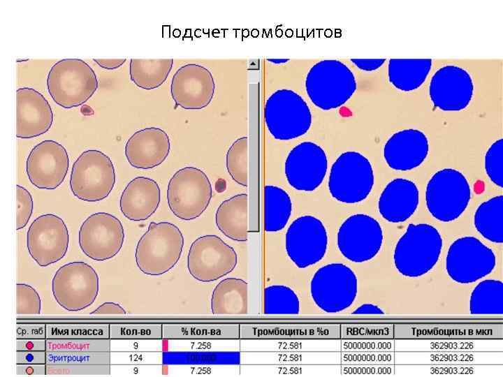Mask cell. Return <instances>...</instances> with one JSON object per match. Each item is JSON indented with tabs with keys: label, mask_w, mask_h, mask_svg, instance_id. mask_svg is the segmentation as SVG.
<instances>
[{
	"label": "cell",
	"mask_w": 503,
	"mask_h": 377,
	"mask_svg": "<svg viewBox=\"0 0 503 377\" xmlns=\"http://www.w3.org/2000/svg\"><path fill=\"white\" fill-rule=\"evenodd\" d=\"M353 314H383L384 311L378 306L367 303L360 305L359 307L356 309L352 313Z\"/></svg>",
	"instance_id": "cell-42"
},
{
	"label": "cell",
	"mask_w": 503,
	"mask_h": 377,
	"mask_svg": "<svg viewBox=\"0 0 503 377\" xmlns=\"http://www.w3.org/2000/svg\"><path fill=\"white\" fill-rule=\"evenodd\" d=\"M124 238L121 221L104 212L89 216L78 232L80 249L85 256L96 261H105L115 257L122 249Z\"/></svg>",
	"instance_id": "cell-16"
},
{
	"label": "cell",
	"mask_w": 503,
	"mask_h": 377,
	"mask_svg": "<svg viewBox=\"0 0 503 377\" xmlns=\"http://www.w3.org/2000/svg\"><path fill=\"white\" fill-rule=\"evenodd\" d=\"M383 230L372 216L356 214L346 219L337 234L340 252L353 263H364L374 258L381 249Z\"/></svg>",
	"instance_id": "cell-14"
},
{
	"label": "cell",
	"mask_w": 503,
	"mask_h": 377,
	"mask_svg": "<svg viewBox=\"0 0 503 377\" xmlns=\"http://www.w3.org/2000/svg\"><path fill=\"white\" fill-rule=\"evenodd\" d=\"M328 170L325 151L315 142L305 141L295 146L285 160L284 172L294 189L312 191L324 180Z\"/></svg>",
	"instance_id": "cell-20"
},
{
	"label": "cell",
	"mask_w": 503,
	"mask_h": 377,
	"mask_svg": "<svg viewBox=\"0 0 503 377\" xmlns=\"http://www.w3.org/2000/svg\"><path fill=\"white\" fill-rule=\"evenodd\" d=\"M93 61L101 68L105 70H114L122 66L126 61V59H93Z\"/></svg>",
	"instance_id": "cell-41"
},
{
	"label": "cell",
	"mask_w": 503,
	"mask_h": 377,
	"mask_svg": "<svg viewBox=\"0 0 503 377\" xmlns=\"http://www.w3.org/2000/svg\"><path fill=\"white\" fill-rule=\"evenodd\" d=\"M126 310L119 304L115 302H105L96 308L91 314H119L124 315Z\"/></svg>",
	"instance_id": "cell-39"
},
{
	"label": "cell",
	"mask_w": 503,
	"mask_h": 377,
	"mask_svg": "<svg viewBox=\"0 0 503 377\" xmlns=\"http://www.w3.org/2000/svg\"><path fill=\"white\" fill-rule=\"evenodd\" d=\"M211 311L214 315H245L248 311V283L234 277L221 280L214 288Z\"/></svg>",
	"instance_id": "cell-28"
},
{
	"label": "cell",
	"mask_w": 503,
	"mask_h": 377,
	"mask_svg": "<svg viewBox=\"0 0 503 377\" xmlns=\"http://www.w3.org/2000/svg\"><path fill=\"white\" fill-rule=\"evenodd\" d=\"M266 127L276 140H289L305 135L310 128L312 116L305 101L287 89L274 91L264 108Z\"/></svg>",
	"instance_id": "cell-8"
},
{
	"label": "cell",
	"mask_w": 503,
	"mask_h": 377,
	"mask_svg": "<svg viewBox=\"0 0 503 377\" xmlns=\"http://www.w3.org/2000/svg\"><path fill=\"white\" fill-rule=\"evenodd\" d=\"M469 310L475 315H499L503 313V284L497 279L479 282L471 293Z\"/></svg>",
	"instance_id": "cell-33"
},
{
	"label": "cell",
	"mask_w": 503,
	"mask_h": 377,
	"mask_svg": "<svg viewBox=\"0 0 503 377\" xmlns=\"http://www.w3.org/2000/svg\"><path fill=\"white\" fill-rule=\"evenodd\" d=\"M471 199V188L466 177L453 168L437 171L425 189L426 207L430 214L442 222L459 218Z\"/></svg>",
	"instance_id": "cell-9"
},
{
	"label": "cell",
	"mask_w": 503,
	"mask_h": 377,
	"mask_svg": "<svg viewBox=\"0 0 503 377\" xmlns=\"http://www.w3.org/2000/svg\"><path fill=\"white\" fill-rule=\"evenodd\" d=\"M17 212L16 230L24 228L33 213L34 201L30 192L24 186L16 185Z\"/></svg>",
	"instance_id": "cell-38"
},
{
	"label": "cell",
	"mask_w": 503,
	"mask_h": 377,
	"mask_svg": "<svg viewBox=\"0 0 503 377\" xmlns=\"http://www.w3.org/2000/svg\"><path fill=\"white\" fill-rule=\"evenodd\" d=\"M429 153V141L421 131L407 128L393 133L384 146V158L393 170L408 171L420 166Z\"/></svg>",
	"instance_id": "cell-24"
},
{
	"label": "cell",
	"mask_w": 503,
	"mask_h": 377,
	"mask_svg": "<svg viewBox=\"0 0 503 377\" xmlns=\"http://www.w3.org/2000/svg\"><path fill=\"white\" fill-rule=\"evenodd\" d=\"M263 300L265 314L296 315L300 312V303L297 294L284 285L265 288Z\"/></svg>",
	"instance_id": "cell-34"
},
{
	"label": "cell",
	"mask_w": 503,
	"mask_h": 377,
	"mask_svg": "<svg viewBox=\"0 0 503 377\" xmlns=\"http://www.w3.org/2000/svg\"><path fill=\"white\" fill-rule=\"evenodd\" d=\"M173 65V59L131 58L129 62L130 80L140 89L146 90L156 89L165 82Z\"/></svg>",
	"instance_id": "cell-30"
},
{
	"label": "cell",
	"mask_w": 503,
	"mask_h": 377,
	"mask_svg": "<svg viewBox=\"0 0 503 377\" xmlns=\"http://www.w3.org/2000/svg\"><path fill=\"white\" fill-rule=\"evenodd\" d=\"M305 86L316 107L330 110L347 103L356 91L357 84L353 72L343 62L324 59L309 70Z\"/></svg>",
	"instance_id": "cell-4"
},
{
	"label": "cell",
	"mask_w": 503,
	"mask_h": 377,
	"mask_svg": "<svg viewBox=\"0 0 503 377\" xmlns=\"http://www.w3.org/2000/svg\"><path fill=\"white\" fill-rule=\"evenodd\" d=\"M217 228L228 238L246 242L248 238V195L239 193L224 200L215 213Z\"/></svg>",
	"instance_id": "cell-27"
},
{
	"label": "cell",
	"mask_w": 503,
	"mask_h": 377,
	"mask_svg": "<svg viewBox=\"0 0 503 377\" xmlns=\"http://www.w3.org/2000/svg\"><path fill=\"white\" fill-rule=\"evenodd\" d=\"M476 230L487 240L503 242V195L495 196L483 202L475 211Z\"/></svg>",
	"instance_id": "cell-32"
},
{
	"label": "cell",
	"mask_w": 503,
	"mask_h": 377,
	"mask_svg": "<svg viewBox=\"0 0 503 377\" xmlns=\"http://www.w3.org/2000/svg\"><path fill=\"white\" fill-rule=\"evenodd\" d=\"M247 152L248 139L244 136L235 140L226 154V167L229 175L235 183L245 187L248 185Z\"/></svg>",
	"instance_id": "cell-35"
},
{
	"label": "cell",
	"mask_w": 503,
	"mask_h": 377,
	"mask_svg": "<svg viewBox=\"0 0 503 377\" xmlns=\"http://www.w3.org/2000/svg\"><path fill=\"white\" fill-rule=\"evenodd\" d=\"M166 197L168 207L177 218L191 221L207 209L212 197V186L201 169L186 166L170 179Z\"/></svg>",
	"instance_id": "cell-7"
},
{
	"label": "cell",
	"mask_w": 503,
	"mask_h": 377,
	"mask_svg": "<svg viewBox=\"0 0 503 377\" xmlns=\"http://www.w3.org/2000/svg\"><path fill=\"white\" fill-rule=\"evenodd\" d=\"M46 86L59 106L71 109L83 105L95 94L99 80L94 69L78 58L62 59L49 70Z\"/></svg>",
	"instance_id": "cell-3"
},
{
	"label": "cell",
	"mask_w": 503,
	"mask_h": 377,
	"mask_svg": "<svg viewBox=\"0 0 503 377\" xmlns=\"http://www.w3.org/2000/svg\"><path fill=\"white\" fill-rule=\"evenodd\" d=\"M442 245V235L435 227L428 223H411L395 244V267L404 276H421L437 264Z\"/></svg>",
	"instance_id": "cell-2"
},
{
	"label": "cell",
	"mask_w": 503,
	"mask_h": 377,
	"mask_svg": "<svg viewBox=\"0 0 503 377\" xmlns=\"http://www.w3.org/2000/svg\"><path fill=\"white\" fill-rule=\"evenodd\" d=\"M215 88L212 73L207 67L188 63L174 73L170 92L177 106L185 110H201L212 101Z\"/></svg>",
	"instance_id": "cell-19"
},
{
	"label": "cell",
	"mask_w": 503,
	"mask_h": 377,
	"mask_svg": "<svg viewBox=\"0 0 503 377\" xmlns=\"http://www.w3.org/2000/svg\"><path fill=\"white\" fill-rule=\"evenodd\" d=\"M115 182V170L111 158L99 149L82 151L73 164L70 189L80 200L98 202L105 199Z\"/></svg>",
	"instance_id": "cell-6"
},
{
	"label": "cell",
	"mask_w": 503,
	"mask_h": 377,
	"mask_svg": "<svg viewBox=\"0 0 503 377\" xmlns=\"http://www.w3.org/2000/svg\"><path fill=\"white\" fill-rule=\"evenodd\" d=\"M474 86L469 73L455 65L438 69L429 84V96L433 105L443 111L465 109L472 100Z\"/></svg>",
	"instance_id": "cell-21"
},
{
	"label": "cell",
	"mask_w": 503,
	"mask_h": 377,
	"mask_svg": "<svg viewBox=\"0 0 503 377\" xmlns=\"http://www.w3.org/2000/svg\"><path fill=\"white\" fill-rule=\"evenodd\" d=\"M170 151V140L161 128L146 127L135 131L127 140L124 154L136 169L149 170L160 165Z\"/></svg>",
	"instance_id": "cell-23"
},
{
	"label": "cell",
	"mask_w": 503,
	"mask_h": 377,
	"mask_svg": "<svg viewBox=\"0 0 503 377\" xmlns=\"http://www.w3.org/2000/svg\"><path fill=\"white\" fill-rule=\"evenodd\" d=\"M160 202L161 190L157 182L152 178L138 176L131 179L123 190L119 209L127 219L142 221L155 213Z\"/></svg>",
	"instance_id": "cell-25"
},
{
	"label": "cell",
	"mask_w": 503,
	"mask_h": 377,
	"mask_svg": "<svg viewBox=\"0 0 503 377\" xmlns=\"http://www.w3.org/2000/svg\"><path fill=\"white\" fill-rule=\"evenodd\" d=\"M353 62L358 68L362 71H372L377 70L380 68L386 59H351Z\"/></svg>",
	"instance_id": "cell-40"
},
{
	"label": "cell",
	"mask_w": 503,
	"mask_h": 377,
	"mask_svg": "<svg viewBox=\"0 0 503 377\" xmlns=\"http://www.w3.org/2000/svg\"><path fill=\"white\" fill-rule=\"evenodd\" d=\"M496 265L493 251L476 237L465 236L450 245L446 257V269L456 283L468 284L490 274Z\"/></svg>",
	"instance_id": "cell-12"
},
{
	"label": "cell",
	"mask_w": 503,
	"mask_h": 377,
	"mask_svg": "<svg viewBox=\"0 0 503 377\" xmlns=\"http://www.w3.org/2000/svg\"><path fill=\"white\" fill-rule=\"evenodd\" d=\"M484 168L490 180L500 188L503 187V140L495 141L484 156Z\"/></svg>",
	"instance_id": "cell-36"
},
{
	"label": "cell",
	"mask_w": 503,
	"mask_h": 377,
	"mask_svg": "<svg viewBox=\"0 0 503 377\" xmlns=\"http://www.w3.org/2000/svg\"><path fill=\"white\" fill-rule=\"evenodd\" d=\"M292 213V201L283 188L273 185L264 188V229L268 232L283 230Z\"/></svg>",
	"instance_id": "cell-31"
},
{
	"label": "cell",
	"mask_w": 503,
	"mask_h": 377,
	"mask_svg": "<svg viewBox=\"0 0 503 377\" xmlns=\"http://www.w3.org/2000/svg\"><path fill=\"white\" fill-rule=\"evenodd\" d=\"M41 311L39 294L32 286L26 283L16 284V313L17 315H38Z\"/></svg>",
	"instance_id": "cell-37"
},
{
	"label": "cell",
	"mask_w": 503,
	"mask_h": 377,
	"mask_svg": "<svg viewBox=\"0 0 503 377\" xmlns=\"http://www.w3.org/2000/svg\"><path fill=\"white\" fill-rule=\"evenodd\" d=\"M431 68L430 59H392L388 65V80L396 89L411 91L423 84Z\"/></svg>",
	"instance_id": "cell-29"
},
{
	"label": "cell",
	"mask_w": 503,
	"mask_h": 377,
	"mask_svg": "<svg viewBox=\"0 0 503 377\" xmlns=\"http://www.w3.org/2000/svg\"><path fill=\"white\" fill-rule=\"evenodd\" d=\"M184 244V236L176 225L168 221L151 222L136 244V265L146 275L166 274L178 263Z\"/></svg>",
	"instance_id": "cell-1"
},
{
	"label": "cell",
	"mask_w": 503,
	"mask_h": 377,
	"mask_svg": "<svg viewBox=\"0 0 503 377\" xmlns=\"http://www.w3.org/2000/svg\"><path fill=\"white\" fill-rule=\"evenodd\" d=\"M69 168L66 149L53 140L35 145L26 161V172L31 184L39 189L53 190L64 181Z\"/></svg>",
	"instance_id": "cell-18"
},
{
	"label": "cell",
	"mask_w": 503,
	"mask_h": 377,
	"mask_svg": "<svg viewBox=\"0 0 503 377\" xmlns=\"http://www.w3.org/2000/svg\"><path fill=\"white\" fill-rule=\"evenodd\" d=\"M80 112L84 115H89L90 116V115L94 114L93 109L90 106H89L87 105H85V104L81 106Z\"/></svg>",
	"instance_id": "cell-43"
},
{
	"label": "cell",
	"mask_w": 503,
	"mask_h": 377,
	"mask_svg": "<svg viewBox=\"0 0 503 377\" xmlns=\"http://www.w3.org/2000/svg\"><path fill=\"white\" fill-rule=\"evenodd\" d=\"M358 279L347 265L333 263L322 266L310 281V294L315 304L329 313L342 311L354 302Z\"/></svg>",
	"instance_id": "cell-10"
},
{
	"label": "cell",
	"mask_w": 503,
	"mask_h": 377,
	"mask_svg": "<svg viewBox=\"0 0 503 377\" xmlns=\"http://www.w3.org/2000/svg\"><path fill=\"white\" fill-rule=\"evenodd\" d=\"M374 184V174L369 159L358 151L341 154L333 163L328 187L331 196L346 204L365 200Z\"/></svg>",
	"instance_id": "cell-5"
},
{
	"label": "cell",
	"mask_w": 503,
	"mask_h": 377,
	"mask_svg": "<svg viewBox=\"0 0 503 377\" xmlns=\"http://www.w3.org/2000/svg\"><path fill=\"white\" fill-rule=\"evenodd\" d=\"M68 244L67 226L56 214L40 215L28 228L27 250L40 267H45L61 260L67 253Z\"/></svg>",
	"instance_id": "cell-17"
},
{
	"label": "cell",
	"mask_w": 503,
	"mask_h": 377,
	"mask_svg": "<svg viewBox=\"0 0 503 377\" xmlns=\"http://www.w3.org/2000/svg\"><path fill=\"white\" fill-rule=\"evenodd\" d=\"M238 263L235 249L215 235L196 239L187 255V269L196 280L209 283L231 272Z\"/></svg>",
	"instance_id": "cell-13"
},
{
	"label": "cell",
	"mask_w": 503,
	"mask_h": 377,
	"mask_svg": "<svg viewBox=\"0 0 503 377\" xmlns=\"http://www.w3.org/2000/svg\"><path fill=\"white\" fill-rule=\"evenodd\" d=\"M328 236L323 222L316 216L303 215L296 219L285 234V249L290 260L299 268H307L325 256Z\"/></svg>",
	"instance_id": "cell-15"
},
{
	"label": "cell",
	"mask_w": 503,
	"mask_h": 377,
	"mask_svg": "<svg viewBox=\"0 0 503 377\" xmlns=\"http://www.w3.org/2000/svg\"><path fill=\"white\" fill-rule=\"evenodd\" d=\"M54 114L46 98L36 89L24 87L16 90V137L30 139L47 133Z\"/></svg>",
	"instance_id": "cell-22"
},
{
	"label": "cell",
	"mask_w": 503,
	"mask_h": 377,
	"mask_svg": "<svg viewBox=\"0 0 503 377\" xmlns=\"http://www.w3.org/2000/svg\"><path fill=\"white\" fill-rule=\"evenodd\" d=\"M99 289L96 270L83 261L60 267L52 280V292L57 304L68 311H82L95 301Z\"/></svg>",
	"instance_id": "cell-11"
},
{
	"label": "cell",
	"mask_w": 503,
	"mask_h": 377,
	"mask_svg": "<svg viewBox=\"0 0 503 377\" xmlns=\"http://www.w3.org/2000/svg\"><path fill=\"white\" fill-rule=\"evenodd\" d=\"M418 203L419 192L416 184L400 177L384 187L379 198L378 209L387 221L402 223L414 214Z\"/></svg>",
	"instance_id": "cell-26"
}]
</instances>
